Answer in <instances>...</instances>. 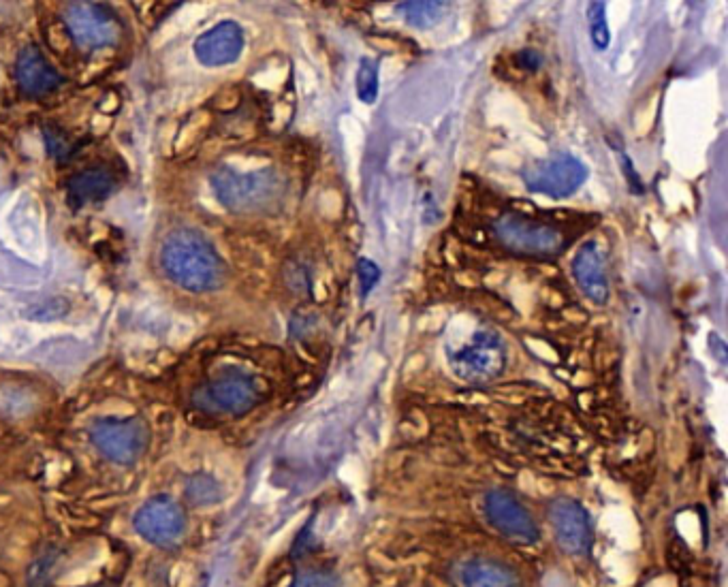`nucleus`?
<instances>
[{"label": "nucleus", "instance_id": "obj_1", "mask_svg": "<svg viewBox=\"0 0 728 587\" xmlns=\"http://www.w3.org/2000/svg\"><path fill=\"white\" fill-rule=\"evenodd\" d=\"M161 265L171 282L191 293H210L225 282V263L199 231L178 229L167 235Z\"/></svg>", "mask_w": 728, "mask_h": 587}, {"label": "nucleus", "instance_id": "obj_2", "mask_svg": "<svg viewBox=\"0 0 728 587\" xmlns=\"http://www.w3.org/2000/svg\"><path fill=\"white\" fill-rule=\"evenodd\" d=\"M212 188L218 201L235 214L274 212L287 195V184L274 169L237 171L220 167L212 176Z\"/></svg>", "mask_w": 728, "mask_h": 587}, {"label": "nucleus", "instance_id": "obj_3", "mask_svg": "<svg viewBox=\"0 0 728 587\" xmlns=\"http://www.w3.org/2000/svg\"><path fill=\"white\" fill-rule=\"evenodd\" d=\"M257 380L242 370H223L193 393V406L205 415H246L259 402Z\"/></svg>", "mask_w": 728, "mask_h": 587}, {"label": "nucleus", "instance_id": "obj_4", "mask_svg": "<svg viewBox=\"0 0 728 587\" xmlns=\"http://www.w3.org/2000/svg\"><path fill=\"white\" fill-rule=\"evenodd\" d=\"M494 235L502 248L524 257H556L568 244L564 231L556 225L519 214L500 216Z\"/></svg>", "mask_w": 728, "mask_h": 587}, {"label": "nucleus", "instance_id": "obj_5", "mask_svg": "<svg viewBox=\"0 0 728 587\" xmlns=\"http://www.w3.org/2000/svg\"><path fill=\"white\" fill-rule=\"evenodd\" d=\"M506 344L494 331H477L468 344L449 353V366L470 385L492 383L506 370Z\"/></svg>", "mask_w": 728, "mask_h": 587}, {"label": "nucleus", "instance_id": "obj_6", "mask_svg": "<svg viewBox=\"0 0 728 587\" xmlns=\"http://www.w3.org/2000/svg\"><path fill=\"white\" fill-rule=\"evenodd\" d=\"M526 188L534 195L566 199L575 195L588 180V167L575 154L558 152L528 165L521 173Z\"/></svg>", "mask_w": 728, "mask_h": 587}, {"label": "nucleus", "instance_id": "obj_7", "mask_svg": "<svg viewBox=\"0 0 728 587\" xmlns=\"http://www.w3.org/2000/svg\"><path fill=\"white\" fill-rule=\"evenodd\" d=\"M90 440L109 462L131 466L148 449L150 432L141 419H99L90 425Z\"/></svg>", "mask_w": 728, "mask_h": 587}, {"label": "nucleus", "instance_id": "obj_8", "mask_svg": "<svg viewBox=\"0 0 728 587\" xmlns=\"http://www.w3.org/2000/svg\"><path fill=\"white\" fill-rule=\"evenodd\" d=\"M135 532L154 547H176L186 532V513L178 500L154 496L139 506L133 517Z\"/></svg>", "mask_w": 728, "mask_h": 587}, {"label": "nucleus", "instance_id": "obj_9", "mask_svg": "<svg viewBox=\"0 0 728 587\" xmlns=\"http://www.w3.org/2000/svg\"><path fill=\"white\" fill-rule=\"evenodd\" d=\"M62 18L73 41L84 50H99L120 39V22L114 11L103 5L71 3L62 11Z\"/></svg>", "mask_w": 728, "mask_h": 587}, {"label": "nucleus", "instance_id": "obj_10", "mask_svg": "<svg viewBox=\"0 0 728 587\" xmlns=\"http://www.w3.org/2000/svg\"><path fill=\"white\" fill-rule=\"evenodd\" d=\"M549 519L560 547L571 555H585L592 547L594 532L588 511L577 500L558 498L549 506Z\"/></svg>", "mask_w": 728, "mask_h": 587}, {"label": "nucleus", "instance_id": "obj_11", "mask_svg": "<svg viewBox=\"0 0 728 587\" xmlns=\"http://www.w3.org/2000/svg\"><path fill=\"white\" fill-rule=\"evenodd\" d=\"M485 511L492 526L506 538H511V541L524 545L538 541V528L534 519L509 491H489L485 498Z\"/></svg>", "mask_w": 728, "mask_h": 587}, {"label": "nucleus", "instance_id": "obj_12", "mask_svg": "<svg viewBox=\"0 0 728 587\" xmlns=\"http://www.w3.org/2000/svg\"><path fill=\"white\" fill-rule=\"evenodd\" d=\"M573 278L577 282L579 291L588 297L592 304L605 306L609 301V278H607V265L603 250L598 248L596 242H585L573 259Z\"/></svg>", "mask_w": 728, "mask_h": 587}, {"label": "nucleus", "instance_id": "obj_13", "mask_svg": "<svg viewBox=\"0 0 728 587\" xmlns=\"http://www.w3.org/2000/svg\"><path fill=\"white\" fill-rule=\"evenodd\" d=\"M244 50V30L237 22H220L195 43V54L201 65L223 67L240 58Z\"/></svg>", "mask_w": 728, "mask_h": 587}, {"label": "nucleus", "instance_id": "obj_14", "mask_svg": "<svg viewBox=\"0 0 728 587\" xmlns=\"http://www.w3.org/2000/svg\"><path fill=\"white\" fill-rule=\"evenodd\" d=\"M15 75H18L20 88L26 94H33V97H43V94L56 90L62 84L60 73L45 60L35 45L24 47L18 58V67H15Z\"/></svg>", "mask_w": 728, "mask_h": 587}, {"label": "nucleus", "instance_id": "obj_15", "mask_svg": "<svg viewBox=\"0 0 728 587\" xmlns=\"http://www.w3.org/2000/svg\"><path fill=\"white\" fill-rule=\"evenodd\" d=\"M116 188V178L112 173L105 169H84L79 171L77 176L71 178L69 182V197L75 205H84L90 201H99L105 199L107 195H112Z\"/></svg>", "mask_w": 728, "mask_h": 587}, {"label": "nucleus", "instance_id": "obj_16", "mask_svg": "<svg viewBox=\"0 0 728 587\" xmlns=\"http://www.w3.org/2000/svg\"><path fill=\"white\" fill-rule=\"evenodd\" d=\"M464 587H517L511 568L492 560H472L462 570Z\"/></svg>", "mask_w": 728, "mask_h": 587}, {"label": "nucleus", "instance_id": "obj_17", "mask_svg": "<svg viewBox=\"0 0 728 587\" xmlns=\"http://www.w3.org/2000/svg\"><path fill=\"white\" fill-rule=\"evenodd\" d=\"M186 498L195 506H212L223 500V487L210 474H195L186 483Z\"/></svg>", "mask_w": 728, "mask_h": 587}, {"label": "nucleus", "instance_id": "obj_18", "mask_svg": "<svg viewBox=\"0 0 728 587\" xmlns=\"http://www.w3.org/2000/svg\"><path fill=\"white\" fill-rule=\"evenodd\" d=\"M400 13L404 20L415 28H430L438 22L442 15V3H427V0H413V3H402Z\"/></svg>", "mask_w": 728, "mask_h": 587}, {"label": "nucleus", "instance_id": "obj_19", "mask_svg": "<svg viewBox=\"0 0 728 587\" xmlns=\"http://www.w3.org/2000/svg\"><path fill=\"white\" fill-rule=\"evenodd\" d=\"M355 88L357 97L366 103L374 105L378 99V65L372 58H361L357 77H355Z\"/></svg>", "mask_w": 728, "mask_h": 587}, {"label": "nucleus", "instance_id": "obj_20", "mask_svg": "<svg viewBox=\"0 0 728 587\" xmlns=\"http://www.w3.org/2000/svg\"><path fill=\"white\" fill-rule=\"evenodd\" d=\"M588 24H590V39L596 50H607L611 43V33L607 24V11L605 3H590L588 7Z\"/></svg>", "mask_w": 728, "mask_h": 587}, {"label": "nucleus", "instance_id": "obj_21", "mask_svg": "<svg viewBox=\"0 0 728 587\" xmlns=\"http://www.w3.org/2000/svg\"><path fill=\"white\" fill-rule=\"evenodd\" d=\"M293 587H342V583L340 577L329 570H306L295 579Z\"/></svg>", "mask_w": 728, "mask_h": 587}, {"label": "nucleus", "instance_id": "obj_22", "mask_svg": "<svg viewBox=\"0 0 728 587\" xmlns=\"http://www.w3.org/2000/svg\"><path fill=\"white\" fill-rule=\"evenodd\" d=\"M54 566H56V555L52 551L43 553L41 558H37L33 568H30L28 587H45L47 581H50V573Z\"/></svg>", "mask_w": 728, "mask_h": 587}, {"label": "nucleus", "instance_id": "obj_23", "mask_svg": "<svg viewBox=\"0 0 728 587\" xmlns=\"http://www.w3.org/2000/svg\"><path fill=\"white\" fill-rule=\"evenodd\" d=\"M43 135H45L47 148H50V154L54 158H58V161H65V158L73 152L71 139L67 135H62L58 129H52V126H47V129L43 131Z\"/></svg>", "mask_w": 728, "mask_h": 587}, {"label": "nucleus", "instance_id": "obj_24", "mask_svg": "<svg viewBox=\"0 0 728 587\" xmlns=\"http://www.w3.org/2000/svg\"><path fill=\"white\" fill-rule=\"evenodd\" d=\"M357 276L361 284V297H368V293L376 287V282L381 280V269H378V265L370 259H359Z\"/></svg>", "mask_w": 728, "mask_h": 587}, {"label": "nucleus", "instance_id": "obj_25", "mask_svg": "<svg viewBox=\"0 0 728 587\" xmlns=\"http://www.w3.org/2000/svg\"><path fill=\"white\" fill-rule=\"evenodd\" d=\"M515 62L524 71H532L534 73V71H538V69L543 67V56L538 54L536 50H530V47H528V50H521V52L515 54Z\"/></svg>", "mask_w": 728, "mask_h": 587}, {"label": "nucleus", "instance_id": "obj_26", "mask_svg": "<svg viewBox=\"0 0 728 587\" xmlns=\"http://www.w3.org/2000/svg\"><path fill=\"white\" fill-rule=\"evenodd\" d=\"M622 169H624V176H626V180H628V184H630V190H632V193L641 195L643 190H645V186H643V182L639 180V173L635 171V167H632V161H630V158H628L626 154H622Z\"/></svg>", "mask_w": 728, "mask_h": 587}, {"label": "nucleus", "instance_id": "obj_27", "mask_svg": "<svg viewBox=\"0 0 728 587\" xmlns=\"http://www.w3.org/2000/svg\"><path fill=\"white\" fill-rule=\"evenodd\" d=\"M709 344H711V351H714V355L720 359V363H724V361H726V355H724V351H726V344H724V342L716 336V333H711Z\"/></svg>", "mask_w": 728, "mask_h": 587}]
</instances>
